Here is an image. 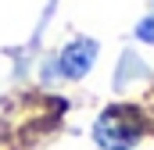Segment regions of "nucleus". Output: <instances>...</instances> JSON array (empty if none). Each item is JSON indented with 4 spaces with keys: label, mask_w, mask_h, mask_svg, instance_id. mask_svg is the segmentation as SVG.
Here are the masks:
<instances>
[{
    "label": "nucleus",
    "mask_w": 154,
    "mask_h": 150,
    "mask_svg": "<svg viewBox=\"0 0 154 150\" xmlns=\"http://www.w3.org/2000/svg\"><path fill=\"white\" fill-rule=\"evenodd\" d=\"M93 140L104 150H133L140 140V122L129 107H108L93 125Z\"/></svg>",
    "instance_id": "obj_1"
},
{
    "label": "nucleus",
    "mask_w": 154,
    "mask_h": 150,
    "mask_svg": "<svg viewBox=\"0 0 154 150\" xmlns=\"http://www.w3.org/2000/svg\"><path fill=\"white\" fill-rule=\"evenodd\" d=\"M97 54H100V43H97V39H93V36H79V39H72V43L61 50L57 72L65 75V79H82V75L93 68Z\"/></svg>",
    "instance_id": "obj_2"
},
{
    "label": "nucleus",
    "mask_w": 154,
    "mask_h": 150,
    "mask_svg": "<svg viewBox=\"0 0 154 150\" xmlns=\"http://www.w3.org/2000/svg\"><path fill=\"white\" fill-rule=\"evenodd\" d=\"M136 36L143 39V43H154V14H151V18H143V22L136 25Z\"/></svg>",
    "instance_id": "obj_3"
}]
</instances>
